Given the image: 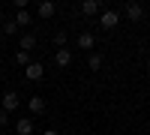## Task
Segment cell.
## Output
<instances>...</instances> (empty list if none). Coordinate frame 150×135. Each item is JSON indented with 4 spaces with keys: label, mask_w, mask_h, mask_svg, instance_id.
Returning <instances> with one entry per match:
<instances>
[{
    "label": "cell",
    "mask_w": 150,
    "mask_h": 135,
    "mask_svg": "<svg viewBox=\"0 0 150 135\" xmlns=\"http://www.w3.org/2000/svg\"><path fill=\"white\" fill-rule=\"evenodd\" d=\"M24 78L27 81H42L45 78V66L39 63V60H30V63L24 66Z\"/></svg>",
    "instance_id": "cell-1"
},
{
    "label": "cell",
    "mask_w": 150,
    "mask_h": 135,
    "mask_svg": "<svg viewBox=\"0 0 150 135\" xmlns=\"http://www.w3.org/2000/svg\"><path fill=\"white\" fill-rule=\"evenodd\" d=\"M0 105H3V108H0V111H18V105H21V96L15 93V90H6L3 93V99H0Z\"/></svg>",
    "instance_id": "cell-2"
},
{
    "label": "cell",
    "mask_w": 150,
    "mask_h": 135,
    "mask_svg": "<svg viewBox=\"0 0 150 135\" xmlns=\"http://www.w3.org/2000/svg\"><path fill=\"white\" fill-rule=\"evenodd\" d=\"M99 24H102V27H105V30H114V27H117V24H120V15H117V12H114V9H105V12H102V15H99Z\"/></svg>",
    "instance_id": "cell-3"
},
{
    "label": "cell",
    "mask_w": 150,
    "mask_h": 135,
    "mask_svg": "<svg viewBox=\"0 0 150 135\" xmlns=\"http://www.w3.org/2000/svg\"><path fill=\"white\" fill-rule=\"evenodd\" d=\"M54 12H57V6L51 3V0H39V6H36V15H39L42 21H48V18L54 15Z\"/></svg>",
    "instance_id": "cell-4"
},
{
    "label": "cell",
    "mask_w": 150,
    "mask_h": 135,
    "mask_svg": "<svg viewBox=\"0 0 150 135\" xmlns=\"http://www.w3.org/2000/svg\"><path fill=\"white\" fill-rule=\"evenodd\" d=\"M75 42H78V48H84V51L90 54V51H93V45H96V36L84 30V33H78V39H75Z\"/></svg>",
    "instance_id": "cell-5"
},
{
    "label": "cell",
    "mask_w": 150,
    "mask_h": 135,
    "mask_svg": "<svg viewBox=\"0 0 150 135\" xmlns=\"http://www.w3.org/2000/svg\"><path fill=\"white\" fill-rule=\"evenodd\" d=\"M54 63L66 69V66L72 63V51H69V48H57V51H54Z\"/></svg>",
    "instance_id": "cell-6"
},
{
    "label": "cell",
    "mask_w": 150,
    "mask_h": 135,
    "mask_svg": "<svg viewBox=\"0 0 150 135\" xmlns=\"http://www.w3.org/2000/svg\"><path fill=\"white\" fill-rule=\"evenodd\" d=\"M126 18L141 21V18H144V6H141V3H126Z\"/></svg>",
    "instance_id": "cell-7"
},
{
    "label": "cell",
    "mask_w": 150,
    "mask_h": 135,
    "mask_svg": "<svg viewBox=\"0 0 150 135\" xmlns=\"http://www.w3.org/2000/svg\"><path fill=\"white\" fill-rule=\"evenodd\" d=\"M33 48H36V36H33V33H24L21 42H18V51H27V54H30Z\"/></svg>",
    "instance_id": "cell-8"
},
{
    "label": "cell",
    "mask_w": 150,
    "mask_h": 135,
    "mask_svg": "<svg viewBox=\"0 0 150 135\" xmlns=\"http://www.w3.org/2000/svg\"><path fill=\"white\" fill-rule=\"evenodd\" d=\"M27 108H30L33 114H42V111H45V99H42V96H30V99H27Z\"/></svg>",
    "instance_id": "cell-9"
},
{
    "label": "cell",
    "mask_w": 150,
    "mask_h": 135,
    "mask_svg": "<svg viewBox=\"0 0 150 135\" xmlns=\"http://www.w3.org/2000/svg\"><path fill=\"white\" fill-rule=\"evenodd\" d=\"M102 63H105V57L96 54V51H90V57H87V66H90V72H99V69H102Z\"/></svg>",
    "instance_id": "cell-10"
},
{
    "label": "cell",
    "mask_w": 150,
    "mask_h": 135,
    "mask_svg": "<svg viewBox=\"0 0 150 135\" xmlns=\"http://www.w3.org/2000/svg\"><path fill=\"white\" fill-rule=\"evenodd\" d=\"M15 132H18V135H33V120H24V117H18Z\"/></svg>",
    "instance_id": "cell-11"
},
{
    "label": "cell",
    "mask_w": 150,
    "mask_h": 135,
    "mask_svg": "<svg viewBox=\"0 0 150 135\" xmlns=\"http://www.w3.org/2000/svg\"><path fill=\"white\" fill-rule=\"evenodd\" d=\"M99 9H102V6H99V0H84V3H81V12H84V15H96Z\"/></svg>",
    "instance_id": "cell-12"
},
{
    "label": "cell",
    "mask_w": 150,
    "mask_h": 135,
    "mask_svg": "<svg viewBox=\"0 0 150 135\" xmlns=\"http://www.w3.org/2000/svg\"><path fill=\"white\" fill-rule=\"evenodd\" d=\"M12 21H15L18 27H24V24H30V12H27V9H18V12H15V18H12Z\"/></svg>",
    "instance_id": "cell-13"
},
{
    "label": "cell",
    "mask_w": 150,
    "mask_h": 135,
    "mask_svg": "<svg viewBox=\"0 0 150 135\" xmlns=\"http://www.w3.org/2000/svg\"><path fill=\"white\" fill-rule=\"evenodd\" d=\"M3 33H6V36H15V33H18V24H15V21H3Z\"/></svg>",
    "instance_id": "cell-14"
},
{
    "label": "cell",
    "mask_w": 150,
    "mask_h": 135,
    "mask_svg": "<svg viewBox=\"0 0 150 135\" xmlns=\"http://www.w3.org/2000/svg\"><path fill=\"white\" fill-rule=\"evenodd\" d=\"M15 63H18V66H27V63H30V54H27V51H15Z\"/></svg>",
    "instance_id": "cell-15"
},
{
    "label": "cell",
    "mask_w": 150,
    "mask_h": 135,
    "mask_svg": "<svg viewBox=\"0 0 150 135\" xmlns=\"http://www.w3.org/2000/svg\"><path fill=\"white\" fill-rule=\"evenodd\" d=\"M54 45H57V48L66 45V30H57V33H54Z\"/></svg>",
    "instance_id": "cell-16"
},
{
    "label": "cell",
    "mask_w": 150,
    "mask_h": 135,
    "mask_svg": "<svg viewBox=\"0 0 150 135\" xmlns=\"http://www.w3.org/2000/svg\"><path fill=\"white\" fill-rule=\"evenodd\" d=\"M6 123H9V114H6V111H0V126H6Z\"/></svg>",
    "instance_id": "cell-17"
},
{
    "label": "cell",
    "mask_w": 150,
    "mask_h": 135,
    "mask_svg": "<svg viewBox=\"0 0 150 135\" xmlns=\"http://www.w3.org/2000/svg\"><path fill=\"white\" fill-rule=\"evenodd\" d=\"M42 135H57V129H45V132H42Z\"/></svg>",
    "instance_id": "cell-18"
}]
</instances>
